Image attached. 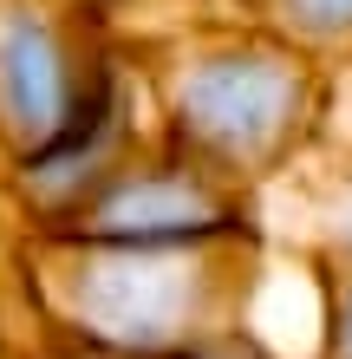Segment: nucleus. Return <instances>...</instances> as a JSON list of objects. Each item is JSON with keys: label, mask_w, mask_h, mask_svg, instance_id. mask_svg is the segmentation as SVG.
I'll return each instance as SVG.
<instances>
[{"label": "nucleus", "mask_w": 352, "mask_h": 359, "mask_svg": "<svg viewBox=\"0 0 352 359\" xmlns=\"http://www.w3.org/2000/svg\"><path fill=\"white\" fill-rule=\"evenodd\" d=\"M13 268L52 359H170L248 327L274 248L261 216L183 236H20Z\"/></svg>", "instance_id": "f257e3e1"}, {"label": "nucleus", "mask_w": 352, "mask_h": 359, "mask_svg": "<svg viewBox=\"0 0 352 359\" xmlns=\"http://www.w3.org/2000/svg\"><path fill=\"white\" fill-rule=\"evenodd\" d=\"M137 66L170 144L216 163L241 189L274 183L307 144H320L339 98V72L255 27L235 0L118 46Z\"/></svg>", "instance_id": "f03ea898"}, {"label": "nucleus", "mask_w": 352, "mask_h": 359, "mask_svg": "<svg viewBox=\"0 0 352 359\" xmlns=\"http://www.w3.org/2000/svg\"><path fill=\"white\" fill-rule=\"evenodd\" d=\"M124 72L92 0H0V177L78 144L124 92Z\"/></svg>", "instance_id": "7ed1b4c3"}, {"label": "nucleus", "mask_w": 352, "mask_h": 359, "mask_svg": "<svg viewBox=\"0 0 352 359\" xmlns=\"http://www.w3.org/2000/svg\"><path fill=\"white\" fill-rule=\"evenodd\" d=\"M255 216L281 262H300L307 274L314 268L352 274V144L320 131V144H307L255 196Z\"/></svg>", "instance_id": "20e7f679"}, {"label": "nucleus", "mask_w": 352, "mask_h": 359, "mask_svg": "<svg viewBox=\"0 0 352 359\" xmlns=\"http://www.w3.org/2000/svg\"><path fill=\"white\" fill-rule=\"evenodd\" d=\"M255 27L281 33L287 46L314 53L320 66H352V0H235Z\"/></svg>", "instance_id": "39448f33"}, {"label": "nucleus", "mask_w": 352, "mask_h": 359, "mask_svg": "<svg viewBox=\"0 0 352 359\" xmlns=\"http://www.w3.org/2000/svg\"><path fill=\"white\" fill-rule=\"evenodd\" d=\"M320 287V359H352V274L314 268Z\"/></svg>", "instance_id": "423d86ee"}, {"label": "nucleus", "mask_w": 352, "mask_h": 359, "mask_svg": "<svg viewBox=\"0 0 352 359\" xmlns=\"http://www.w3.org/2000/svg\"><path fill=\"white\" fill-rule=\"evenodd\" d=\"M170 359H281V353L267 346L255 327H241V333H229V340H209V346H196V353H170Z\"/></svg>", "instance_id": "0eeeda50"}, {"label": "nucleus", "mask_w": 352, "mask_h": 359, "mask_svg": "<svg viewBox=\"0 0 352 359\" xmlns=\"http://www.w3.org/2000/svg\"><path fill=\"white\" fill-rule=\"evenodd\" d=\"M0 359H7V353H0Z\"/></svg>", "instance_id": "6e6552de"}, {"label": "nucleus", "mask_w": 352, "mask_h": 359, "mask_svg": "<svg viewBox=\"0 0 352 359\" xmlns=\"http://www.w3.org/2000/svg\"><path fill=\"white\" fill-rule=\"evenodd\" d=\"M346 72H352V66H346Z\"/></svg>", "instance_id": "1a4fd4ad"}]
</instances>
